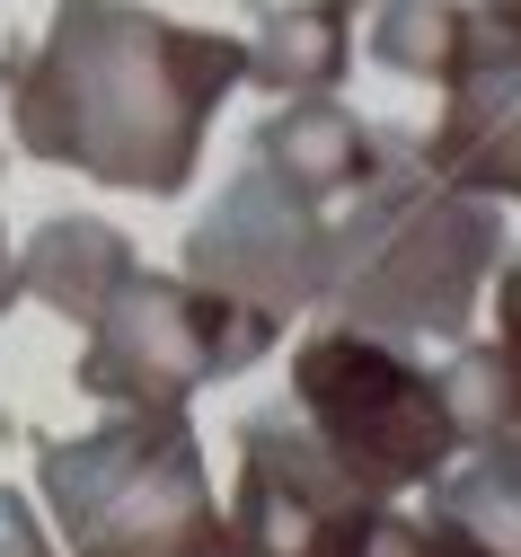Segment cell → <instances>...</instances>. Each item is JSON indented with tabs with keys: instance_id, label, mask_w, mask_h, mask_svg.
<instances>
[{
	"instance_id": "ac0fdd59",
	"label": "cell",
	"mask_w": 521,
	"mask_h": 557,
	"mask_svg": "<svg viewBox=\"0 0 521 557\" xmlns=\"http://www.w3.org/2000/svg\"><path fill=\"white\" fill-rule=\"evenodd\" d=\"M486 18H495L504 36H521V0H486Z\"/></svg>"
},
{
	"instance_id": "7c38bea8",
	"label": "cell",
	"mask_w": 521,
	"mask_h": 557,
	"mask_svg": "<svg viewBox=\"0 0 521 557\" xmlns=\"http://www.w3.org/2000/svg\"><path fill=\"white\" fill-rule=\"evenodd\" d=\"M353 53V27L336 0H310V10H274L265 36L248 45V81L274 89V98H319Z\"/></svg>"
},
{
	"instance_id": "9c48e42d",
	"label": "cell",
	"mask_w": 521,
	"mask_h": 557,
	"mask_svg": "<svg viewBox=\"0 0 521 557\" xmlns=\"http://www.w3.org/2000/svg\"><path fill=\"white\" fill-rule=\"evenodd\" d=\"M257 160H274L310 203L336 213V203H345L353 186H371L398 151H389V133H371L362 115H345V107H327V98H301L291 115H274V124L257 133Z\"/></svg>"
},
{
	"instance_id": "7a4b0ae2",
	"label": "cell",
	"mask_w": 521,
	"mask_h": 557,
	"mask_svg": "<svg viewBox=\"0 0 521 557\" xmlns=\"http://www.w3.org/2000/svg\"><path fill=\"white\" fill-rule=\"evenodd\" d=\"M504 265V222L495 203L442 186L424 160H389L371 186L336 203V239H327V293L336 327L362 336H469L486 284Z\"/></svg>"
},
{
	"instance_id": "5bb4252c",
	"label": "cell",
	"mask_w": 521,
	"mask_h": 557,
	"mask_svg": "<svg viewBox=\"0 0 521 557\" xmlns=\"http://www.w3.org/2000/svg\"><path fill=\"white\" fill-rule=\"evenodd\" d=\"M442 381H451L460 451H477V443H512V434H521V398H512V372H504L495 345H460V355L442 363Z\"/></svg>"
},
{
	"instance_id": "d6986e66",
	"label": "cell",
	"mask_w": 521,
	"mask_h": 557,
	"mask_svg": "<svg viewBox=\"0 0 521 557\" xmlns=\"http://www.w3.org/2000/svg\"><path fill=\"white\" fill-rule=\"evenodd\" d=\"M18 301V274H10V248H0V310Z\"/></svg>"
},
{
	"instance_id": "9a60e30c",
	"label": "cell",
	"mask_w": 521,
	"mask_h": 557,
	"mask_svg": "<svg viewBox=\"0 0 521 557\" xmlns=\"http://www.w3.org/2000/svg\"><path fill=\"white\" fill-rule=\"evenodd\" d=\"M371 557H495L477 540H460L451 522H433V513H381V531H371Z\"/></svg>"
},
{
	"instance_id": "52a82bcc",
	"label": "cell",
	"mask_w": 521,
	"mask_h": 557,
	"mask_svg": "<svg viewBox=\"0 0 521 557\" xmlns=\"http://www.w3.org/2000/svg\"><path fill=\"white\" fill-rule=\"evenodd\" d=\"M327 239H336L327 203H310L274 160L248 151V169L221 186L212 222H195V239H186V284L291 327L327 293Z\"/></svg>"
},
{
	"instance_id": "8fae6325",
	"label": "cell",
	"mask_w": 521,
	"mask_h": 557,
	"mask_svg": "<svg viewBox=\"0 0 521 557\" xmlns=\"http://www.w3.org/2000/svg\"><path fill=\"white\" fill-rule=\"evenodd\" d=\"M424 513L451 522V531L477 540V548H495V557H521V434L460 451L451 469L424 486Z\"/></svg>"
},
{
	"instance_id": "3957f363",
	"label": "cell",
	"mask_w": 521,
	"mask_h": 557,
	"mask_svg": "<svg viewBox=\"0 0 521 557\" xmlns=\"http://www.w3.org/2000/svg\"><path fill=\"white\" fill-rule=\"evenodd\" d=\"M36 486L71 557H231V522L186 416L115 407L89 434H53L36 443Z\"/></svg>"
},
{
	"instance_id": "8992f818",
	"label": "cell",
	"mask_w": 521,
	"mask_h": 557,
	"mask_svg": "<svg viewBox=\"0 0 521 557\" xmlns=\"http://www.w3.org/2000/svg\"><path fill=\"white\" fill-rule=\"evenodd\" d=\"M381 496L353 486L319 434L283 407H257L239 425V478H231V557H371Z\"/></svg>"
},
{
	"instance_id": "6da1fadb",
	"label": "cell",
	"mask_w": 521,
	"mask_h": 557,
	"mask_svg": "<svg viewBox=\"0 0 521 557\" xmlns=\"http://www.w3.org/2000/svg\"><path fill=\"white\" fill-rule=\"evenodd\" d=\"M248 81V45L151 18L133 0H62L18 81V143L53 169H89L133 195L195 177L212 107Z\"/></svg>"
},
{
	"instance_id": "ba28073f",
	"label": "cell",
	"mask_w": 521,
	"mask_h": 557,
	"mask_svg": "<svg viewBox=\"0 0 521 557\" xmlns=\"http://www.w3.org/2000/svg\"><path fill=\"white\" fill-rule=\"evenodd\" d=\"M424 169L477 203H521V36H504V27L477 36Z\"/></svg>"
},
{
	"instance_id": "5b68a950",
	"label": "cell",
	"mask_w": 521,
	"mask_h": 557,
	"mask_svg": "<svg viewBox=\"0 0 521 557\" xmlns=\"http://www.w3.org/2000/svg\"><path fill=\"white\" fill-rule=\"evenodd\" d=\"M274 319L221 301L186 274H151L133 265L124 284L98 301L89 319V355H80V389L98 407H160V416H186L212 381H231L248 363L274 355Z\"/></svg>"
},
{
	"instance_id": "30bf717a",
	"label": "cell",
	"mask_w": 521,
	"mask_h": 557,
	"mask_svg": "<svg viewBox=\"0 0 521 557\" xmlns=\"http://www.w3.org/2000/svg\"><path fill=\"white\" fill-rule=\"evenodd\" d=\"M133 265H141V257L124 248V231H107V222H89V213H53L10 274H18V301H45V310H62L71 327H89L98 301L124 284Z\"/></svg>"
},
{
	"instance_id": "2e32d148",
	"label": "cell",
	"mask_w": 521,
	"mask_h": 557,
	"mask_svg": "<svg viewBox=\"0 0 521 557\" xmlns=\"http://www.w3.org/2000/svg\"><path fill=\"white\" fill-rule=\"evenodd\" d=\"M495 310H504V336H495V355H504V372H512V398H521V265H495Z\"/></svg>"
},
{
	"instance_id": "4fadbf2b",
	"label": "cell",
	"mask_w": 521,
	"mask_h": 557,
	"mask_svg": "<svg viewBox=\"0 0 521 557\" xmlns=\"http://www.w3.org/2000/svg\"><path fill=\"white\" fill-rule=\"evenodd\" d=\"M371 53L407 81H460V62L477 53V18L451 0H389L381 27H371Z\"/></svg>"
},
{
	"instance_id": "ffe728a7",
	"label": "cell",
	"mask_w": 521,
	"mask_h": 557,
	"mask_svg": "<svg viewBox=\"0 0 521 557\" xmlns=\"http://www.w3.org/2000/svg\"><path fill=\"white\" fill-rule=\"evenodd\" d=\"M0 81H10V62H0Z\"/></svg>"
},
{
	"instance_id": "277c9868",
	"label": "cell",
	"mask_w": 521,
	"mask_h": 557,
	"mask_svg": "<svg viewBox=\"0 0 521 557\" xmlns=\"http://www.w3.org/2000/svg\"><path fill=\"white\" fill-rule=\"evenodd\" d=\"M291 416L319 434V451L371 486L381 505L424 496L460 460V416L442 363H424L407 336H362V327H319L291 345Z\"/></svg>"
},
{
	"instance_id": "e0dca14e",
	"label": "cell",
	"mask_w": 521,
	"mask_h": 557,
	"mask_svg": "<svg viewBox=\"0 0 521 557\" xmlns=\"http://www.w3.org/2000/svg\"><path fill=\"white\" fill-rule=\"evenodd\" d=\"M0 557H53V540H45L36 505H27V496H10V486H0Z\"/></svg>"
}]
</instances>
